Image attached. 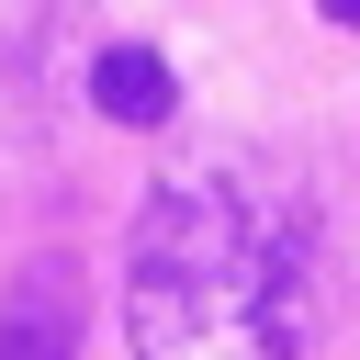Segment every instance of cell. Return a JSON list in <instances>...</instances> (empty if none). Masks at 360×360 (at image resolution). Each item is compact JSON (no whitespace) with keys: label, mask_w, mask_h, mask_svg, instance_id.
Segmentation results:
<instances>
[{"label":"cell","mask_w":360,"mask_h":360,"mask_svg":"<svg viewBox=\"0 0 360 360\" xmlns=\"http://www.w3.org/2000/svg\"><path fill=\"white\" fill-rule=\"evenodd\" d=\"M79 338H90V281H79V259H68V248L22 259V270L0 281V360H79Z\"/></svg>","instance_id":"obj_2"},{"label":"cell","mask_w":360,"mask_h":360,"mask_svg":"<svg viewBox=\"0 0 360 360\" xmlns=\"http://www.w3.org/2000/svg\"><path fill=\"white\" fill-rule=\"evenodd\" d=\"M338 315L326 225L292 180L248 158L169 169L124 236V338L135 360H304Z\"/></svg>","instance_id":"obj_1"},{"label":"cell","mask_w":360,"mask_h":360,"mask_svg":"<svg viewBox=\"0 0 360 360\" xmlns=\"http://www.w3.org/2000/svg\"><path fill=\"white\" fill-rule=\"evenodd\" d=\"M90 101H101V124L158 135V124L180 112V79H169V56H158V45H101V56H90Z\"/></svg>","instance_id":"obj_3"}]
</instances>
